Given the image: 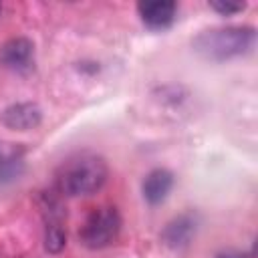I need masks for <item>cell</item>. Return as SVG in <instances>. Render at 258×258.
I'll return each instance as SVG.
<instances>
[{"mask_svg": "<svg viewBox=\"0 0 258 258\" xmlns=\"http://www.w3.org/2000/svg\"><path fill=\"white\" fill-rule=\"evenodd\" d=\"M56 191L64 196H89L107 181V163L101 155L81 151L71 155L56 171Z\"/></svg>", "mask_w": 258, "mask_h": 258, "instance_id": "1", "label": "cell"}, {"mask_svg": "<svg viewBox=\"0 0 258 258\" xmlns=\"http://www.w3.org/2000/svg\"><path fill=\"white\" fill-rule=\"evenodd\" d=\"M254 44V28L224 26L204 30L194 40V50L208 60H226L244 54Z\"/></svg>", "mask_w": 258, "mask_h": 258, "instance_id": "2", "label": "cell"}, {"mask_svg": "<svg viewBox=\"0 0 258 258\" xmlns=\"http://www.w3.org/2000/svg\"><path fill=\"white\" fill-rule=\"evenodd\" d=\"M121 232V216L115 208L111 206H101V208H95L85 224L81 226V232H79V238H81V244L91 248V250H101V248H107L109 244H113L117 240Z\"/></svg>", "mask_w": 258, "mask_h": 258, "instance_id": "3", "label": "cell"}, {"mask_svg": "<svg viewBox=\"0 0 258 258\" xmlns=\"http://www.w3.org/2000/svg\"><path fill=\"white\" fill-rule=\"evenodd\" d=\"M42 218H44V248L48 252H60L67 244L64 208L56 194H42Z\"/></svg>", "mask_w": 258, "mask_h": 258, "instance_id": "4", "label": "cell"}, {"mask_svg": "<svg viewBox=\"0 0 258 258\" xmlns=\"http://www.w3.org/2000/svg\"><path fill=\"white\" fill-rule=\"evenodd\" d=\"M0 64L12 73H28L34 67V44L28 38L16 36L2 44Z\"/></svg>", "mask_w": 258, "mask_h": 258, "instance_id": "5", "label": "cell"}, {"mask_svg": "<svg viewBox=\"0 0 258 258\" xmlns=\"http://www.w3.org/2000/svg\"><path fill=\"white\" fill-rule=\"evenodd\" d=\"M143 24L151 30H165L173 24L177 4L173 0H147L137 4Z\"/></svg>", "mask_w": 258, "mask_h": 258, "instance_id": "6", "label": "cell"}, {"mask_svg": "<svg viewBox=\"0 0 258 258\" xmlns=\"http://www.w3.org/2000/svg\"><path fill=\"white\" fill-rule=\"evenodd\" d=\"M42 119L40 107L36 103H16L2 111L0 121L14 131H28L34 129Z\"/></svg>", "mask_w": 258, "mask_h": 258, "instance_id": "7", "label": "cell"}, {"mask_svg": "<svg viewBox=\"0 0 258 258\" xmlns=\"http://www.w3.org/2000/svg\"><path fill=\"white\" fill-rule=\"evenodd\" d=\"M196 216L194 214H181L173 218L161 232V240L169 248H183L189 244V240L196 234Z\"/></svg>", "mask_w": 258, "mask_h": 258, "instance_id": "8", "label": "cell"}, {"mask_svg": "<svg viewBox=\"0 0 258 258\" xmlns=\"http://www.w3.org/2000/svg\"><path fill=\"white\" fill-rule=\"evenodd\" d=\"M171 187H173V173L157 167L149 171L143 179V198L147 200V204L157 206L167 198Z\"/></svg>", "mask_w": 258, "mask_h": 258, "instance_id": "9", "label": "cell"}, {"mask_svg": "<svg viewBox=\"0 0 258 258\" xmlns=\"http://www.w3.org/2000/svg\"><path fill=\"white\" fill-rule=\"evenodd\" d=\"M22 147L0 141V183L12 181L22 173Z\"/></svg>", "mask_w": 258, "mask_h": 258, "instance_id": "10", "label": "cell"}, {"mask_svg": "<svg viewBox=\"0 0 258 258\" xmlns=\"http://www.w3.org/2000/svg\"><path fill=\"white\" fill-rule=\"evenodd\" d=\"M210 6L214 8V10H218L220 14H226V16H230V14H236V12H240V10H244L246 8V4L244 2H224V0H214V2H210Z\"/></svg>", "mask_w": 258, "mask_h": 258, "instance_id": "11", "label": "cell"}, {"mask_svg": "<svg viewBox=\"0 0 258 258\" xmlns=\"http://www.w3.org/2000/svg\"><path fill=\"white\" fill-rule=\"evenodd\" d=\"M216 258H250V256L242 252H224V254H218Z\"/></svg>", "mask_w": 258, "mask_h": 258, "instance_id": "12", "label": "cell"}, {"mask_svg": "<svg viewBox=\"0 0 258 258\" xmlns=\"http://www.w3.org/2000/svg\"><path fill=\"white\" fill-rule=\"evenodd\" d=\"M0 12H2V6H0Z\"/></svg>", "mask_w": 258, "mask_h": 258, "instance_id": "13", "label": "cell"}]
</instances>
